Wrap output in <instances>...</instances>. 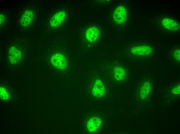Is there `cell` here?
Wrapping results in <instances>:
<instances>
[{
  "instance_id": "obj_2",
  "label": "cell",
  "mask_w": 180,
  "mask_h": 134,
  "mask_svg": "<svg viewBox=\"0 0 180 134\" xmlns=\"http://www.w3.org/2000/svg\"><path fill=\"white\" fill-rule=\"evenodd\" d=\"M113 15L114 19L117 23L121 24L124 23L127 17L126 9L122 6L118 7L115 10Z\"/></svg>"
},
{
  "instance_id": "obj_1",
  "label": "cell",
  "mask_w": 180,
  "mask_h": 134,
  "mask_svg": "<svg viewBox=\"0 0 180 134\" xmlns=\"http://www.w3.org/2000/svg\"><path fill=\"white\" fill-rule=\"evenodd\" d=\"M141 42L140 44L132 48L131 53L137 55L143 61L151 59L153 57L156 51L154 44L148 42Z\"/></svg>"
},
{
  "instance_id": "obj_11",
  "label": "cell",
  "mask_w": 180,
  "mask_h": 134,
  "mask_svg": "<svg viewBox=\"0 0 180 134\" xmlns=\"http://www.w3.org/2000/svg\"><path fill=\"white\" fill-rule=\"evenodd\" d=\"M126 72L125 69L122 66L115 67L113 71L114 77L119 81H122L124 79Z\"/></svg>"
},
{
  "instance_id": "obj_12",
  "label": "cell",
  "mask_w": 180,
  "mask_h": 134,
  "mask_svg": "<svg viewBox=\"0 0 180 134\" xmlns=\"http://www.w3.org/2000/svg\"><path fill=\"white\" fill-rule=\"evenodd\" d=\"M101 123L100 119L97 118H91L87 122V127L89 132H93L96 131Z\"/></svg>"
},
{
  "instance_id": "obj_3",
  "label": "cell",
  "mask_w": 180,
  "mask_h": 134,
  "mask_svg": "<svg viewBox=\"0 0 180 134\" xmlns=\"http://www.w3.org/2000/svg\"><path fill=\"white\" fill-rule=\"evenodd\" d=\"M52 64L56 67L61 69L65 68L66 62L65 57L62 54L58 53L54 54L51 59Z\"/></svg>"
},
{
  "instance_id": "obj_4",
  "label": "cell",
  "mask_w": 180,
  "mask_h": 134,
  "mask_svg": "<svg viewBox=\"0 0 180 134\" xmlns=\"http://www.w3.org/2000/svg\"><path fill=\"white\" fill-rule=\"evenodd\" d=\"M180 51L179 46L175 45L171 48L169 52V61L174 65H179Z\"/></svg>"
},
{
  "instance_id": "obj_7",
  "label": "cell",
  "mask_w": 180,
  "mask_h": 134,
  "mask_svg": "<svg viewBox=\"0 0 180 134\" xmlns=\"http://www.w3.org/2000/svg\"><path fill=\"white\" fill-rule=\"evenodd\" d=\"M65 13L64 11H60L55 14L51 19L50 25L52 27H57L60 25L64 20Z\"/></svg>"
},
{
  "instance_id": "obj_9",
  "label": "cell",
  "mask_w": 180,
  "mask_h": 134,
  "mask_svg": "<svg viewBox=\"0 0 180 134\" xmlns=\"http://www.w3.org/2000/svg\"><path fill=\"white\" fill-rule=\"evenodd\" d=\"M33 16V13L32 11H26L24 12L21 18L20 21L21 25L24 27L28 26L32 22Z\"/></svg>"
},
{
  "instance_id": "obj_8",
  "label": "cell",
  "mask_w": 180,
  "mask_h": 134,
  "mask_svg": "<svg viewBox=\"0 0 180 134\" xmlns=\"http://www.w3.org/2000/svg\"><path fill=\"white\" fill-rule=\"evenodd\" d=\"M103 84L100 80H96L94 85L92 91L93 95L97 97H101L103 95L105 92Z\"/></svg>"
},
{
  "instance_id": "obj_6",
  "label": "cell",
  "mask_w": 180,
  "mask_h": 134,
  "mask_svg": "<svg viewBox=\"0 0 180 134\" xmlns=\"http://www.w3.org/2000/svg\"><path fill=\"white\" fill-rule=\"evenodd\" d=\"M21 56L20 51L16 47L12 46L10 48L9 57L10 62L15 64L19 62Z\"/></svg>"
},
{
  "instance_id": "obj_15",
  "label": "cell",
  "mask_w": 180,
  "mask_h": 134,
  "mask_svg": "<svg viewBox=\"0 0 180 134\" xmlns=\"http://www.w3.org/2000/svg\"><path fill=\"white\" fill-rule=\"evenodd\" d=\"M0 98L3 100H6L8 99L9 97V94L7 91L3 87H0Z\"/></svg>"
},
{
  "instance_id": "obj_5",
  "label": "cell",
  "mask_w": 180,
  "mask_h": 134,
  "mask_svg": "<svg viewBox=\"0 0 180 134\" xmlns=\"http://www.w3.org/2000/svg\"><path fill=\"white\" fill-rule=\"evenodd\" d=\"M162 23L166 29L171 31L177 30L179 28L178 23L173 19L165 18L162 19Z\"/></svg>"
},
{
  "instance_id": "obj_16",
  "label": "cell",
  "mask_w": 180,
  "mask_h": 134,
  "mask_svg": "<svg viewBox=\"0 0 180 134\" xmlns=\"http://www.w3.org/2000/svg\"><path fill=\"white\" fill-rule=\"evenodd\" d=\"M4 16L3 15L1 14L0 15V23H2L3 22V20L4 19Z\"/></svg>"
},
{
  "instance_id": "obj_10",
  "label": "cell",
  "mask_w": 180,
  "mask_h": 134,
  "mask_svg": "<svg viewBox=\"0 0 180 134\" xmlns=\"http://www.w3.org/2000/svg\"><path fill=\"white\" fill-rule=\"evenodd\" d=\"M99 34V30L97 27H91L88 29L86 32V38L89 41H94L97 39Z\"/></svg>"
},
{
  "instance_id": "obj_13",
  "label": "cell",
  "mask_w": 180,
  "mask_h": 134,
  "mask_svg": "<svg viewBox=\"0 0 180 134\" xmlns=\"http://www.w3.org/2000/svg\"><path fill=\"white\" fill-rule=\"evenodd\" d=\"M151 90V86L150 82L146 81L143 82L140 87L139 92L140 96L145 97L148 95L150 94Z\"/></svg>"
},
{
  "instance_id": "obj_14",
  "label": "cell",
  "mask_w": 180,
  "mask_h": 134,
  "mask_svg": "<svg viewBox=\"0 0 180 134\" xmlns=\"http://www.w3.org/2000/svg\"><path fill=\"white\" fill-rule=\"evenodd\" d=\"M180 85L177 84L172 87L171 92L173 95L177 96L180 95Z\"/></svg>"
}]
</instances>
